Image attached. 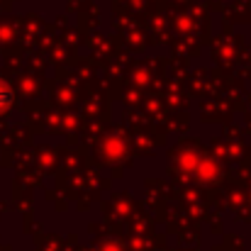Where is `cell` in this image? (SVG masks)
I'll return each instance as SVG.
<instances>
[{
	"label": "cell",
	"mask_w": 251,
	"mask_h": 251,
	"mask_svg": "<svg viewBox=\"0 0 251 251\" xmlns=\"http://www.w3.org/2000/svg\"><path fill=\"white\" fill-rule=\"evenodd\" d=\"M10 102H12V95H10V90H7L5 85H0V110H5Z\"/></svg>",
	"instance_id": "cell-1"
}]
</instances>
